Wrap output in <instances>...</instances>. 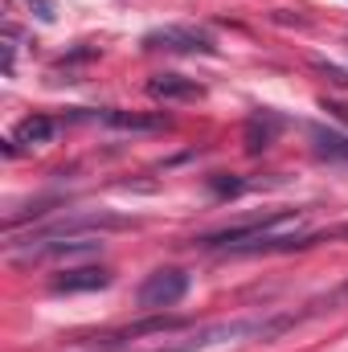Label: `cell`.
Listing matches in <instances>:
<instances>
[{"mask_svg":"<svg viewBox=\"0 0 348 352\" xmlns=\"http://www.w3.org/2000/svg\"><path fill=\"white\" fill-rule=\"evenodd\" d=\"M188 295V274L180 266H164V270H152L140 291H135V303L144 311H164V307H176L180 299Z\"/></svg>","mask_w":348,"mask_h":352,"instance_id":"obj_4","label":"cell"},{"mask_svg":"<svg viewBox=\"0 0 348 352\" xmlns=\"http://www.w3.org/2000/svg\"><path fill=\"white\" fill-rule=\"evenodd\" d=\"M98 119L119 127V131H160V127H168L164 115H135V111H102Z\"/></svg>","mask_w":348,"mask_h":352,"instance_id":"obj_10","label":"cell"},{"mask_svg":"<svg viewBox=\"0 0 348 352\" xmlns=\"http://www.w3.org/2000/svg\"><path fill=\"white\" fill-rule=\"evenodd\" d=\"M324 111H332V115H340V119L348 123V107H340V102H324Z\"/></svg>","mask_w":348,"mask_h":352,"instance_id":"obj_15","label":"cell"},{"mask_svg":"<svg viewBox=\"0 0 348 352\" xmlns=\"http://www.w3.org/2000/svg\"><path fill=\"white\" fill-rule=\"evenodd\" d=\"M340 307H348V278L345 283H336L332 291L316 295L312 303H303V311H295V320L303 324V320H316V316H328V311H340Z\"/></svg>","mask_w":348,"mask_h":352,"instance_id":"obj_11","label":"cell"},{"mask_svg":"<svg viewBox=\"0 0 348 352\" xmlns=\"http://www.w3.org/2000/svg\"><path fill=\"white\" fill-rule=\"evenodd\" d=\"M316 70H320V74H328V78H332L336 87H348V74L340 70V66H328V62H316Z\"/></svg>","mask_w":348,"mask_h":352,"instance_id":"obj_13","label":"cell"},{"mask_svg":"<svg viewBox=\"0 0 348 352\" xmlns=\"http://www.w3.org/2000/svg\"><path fill=\"white\" fill-rule=\"evenodd\" d=\"M148 90H152V98H164V102H176V98H201V94H205L201 82L180 78V74H156V78L148 82Z\"/></svg>","mask_w":348,"mask_h":352,"instance_id":"obj_8","label":"cell"},{"mask_svg":"<svg viewBox=\"0 0 348 352\" xmlns=\"http://www.w3.org/2000/svg\"><path fill=\"white\" fill-rule=\"evenodd\" d=\"M279 131H283V119L274 115V111H254L250 119H246V152H266L274 140H279Z\"/></svg>","mask_w":348,"mask_h":352,"instance_id":"obj_7","label":"cell"},{"mask_svg":"<svg viewBox=\"0 0 348 352\" xmlns=\"http://www.w3.org/2000/svg\"><path fill=\"white\" fill-rule=\"evenodd\" d=\"M111 287V270L107 266H74V270H62L50 291L54 295H78V291H102Z\"/></svg>","mask_w":348,"mask_h":352,"instance_id":"obj_6","label":"cell"},{"mask_svg":"<svg viewBox=\"0 0 348 352\" xmlns=\"http://www.w3.org/2000/svg\"><path fill=\"white\" fill-rule=\"evenodd\" d=\"M29 8H37V21H45V25L58 16V12H54V0H29Z\"/></svg>","mask_w":348,"mask_h":352,"instance_id":"obj_14","label":"cell"},{"mask_svg":"<svg viewBox=\"0 0 348 352\" xmlns=\"http://www.w3.org/2000/svg\"><path fill=\"white\" fill-rule=\"evenodd\" d=\"M312 148L320 160H345L348 164V131H336V127H312Z\"/></svg>","mask_w":348,"mask_h":352,"instance_id":"obj_9","label":"cell"},{"mask_svg":"<svg viewBox=\"0 0 348 352\" xmlns=\"http://www.w3.org/2000/svg\"><path fill=\"white\" fill-rule=\"evenodd\" d=\"M58 119H50V115H29V119H21L17 127H12V135L4 140V156H21V152H29V148H45L54 135H58Z\"/></svg>","mask_w":348,"mask_h":352,"instance_id":"obj_5","label":"cell"},{"mask_svg":"<svg viewBox=\"0 0 348 352\" xmlns=\"http://www.w3.org/2000/svg\"><path fill=\"white\" fill-rule=\"evenodd\" d=\"M291 328H299L295 311H283V316H246V320H217V324H201V328H176L168 336H160V344L148 352H209V349H221V344L279 340Z\"/></svg>","mask_w":348,"mask_h":352,"instance_id":"obj_1","label":"cell"},{"mask_svg":"<svg viewBox=\"0 0 348 352\" xmlns=\"http://www.w3.org/2000/svg\"><path fill=\"white\" fill-rule=\"evenodd\" d=\"M144 50H164V54H201V58H213L217 54V41L197 29V25H160L152 33H144Z\"/></svg>","mask_w":348,"mask_h":352,"instance_id":"obj_3","label":"cell"},{"mask_svg":"<svg viewBox=\"0 0 348 352\" xmlns=\"http://www.w3.org/2000/svg\"><path fill=\"white\" fill-rule=\"evenodd\" d=\"M340 238H348V221H345V226H332V230H320V234H303L299 250H307V246H320V242H340Z\"/></svg>","mask_w":348,"mask_h":352,"instance_id":"obj_12","label":"cell"},{"mask_svg":"<svg viewBox=\"0 0 348 352\" xmlns=\"http://www.w3.org/2000/svg\"><path fill=\"white\" fill-rule=\"evenodd\" d=\"M303 213H295V209H270V213H262V217H250V221H242V226H226V230H213V234H201V238H193V246L197 250H226V254H246L254 242H262L266 234H274L279 226H287V221H299Z\"/></svg>","mask_w":348,"mask_h":352,"instance_id":"obj_2","label":"cell"}]
</instances>
